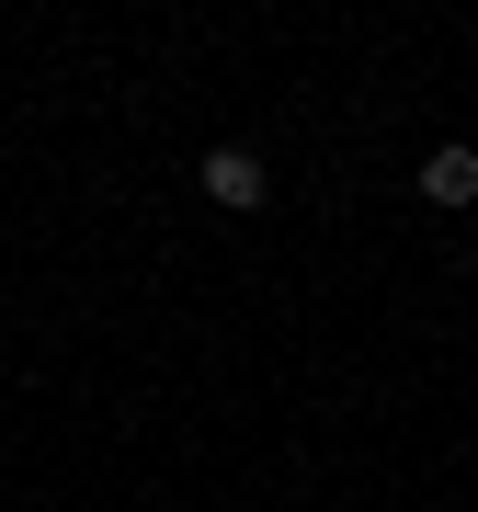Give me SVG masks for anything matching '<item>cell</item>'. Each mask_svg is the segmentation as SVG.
Returning <instances> with one entry per match:
<instances>
[{"label":"cell","mask_w":478,"mask_h":512,"mask_svg":"<svg viewBox=\"0 0 478 512\" xmlns=\"http://www.w3.org/2000/svg\"><path fill=\"white\" fill-rule=\"evenodd\" d=\"M422 205H478V148H433L422 160Z\"/></svg>","instance_id":"cell-2"},{"label":"cell","mask_w":478,"mask_h":512,"mask_svg":"<svg viewBox=\"0 0 478 512\" xmlns=\"http://www.w3.org/2000/svg\"><path fill=\"white\" fill-rule=\"evenodd\" d=\"M194 183H205V205H228V217H251V205L274 194V183H262V160H251V148H205V171H194Z\"/></svg>","instance_id":"cell-1"}]
</instances>
